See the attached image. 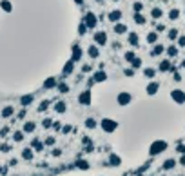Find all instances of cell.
Wrapping results in <instances>:
<instances>
[{
    "instance_id": "cell-1",
    "label": "cell",
    "mask_w": 185,
    "mask_h": 176,
    "mask_svg": "<svg viewBox=\"0 0 185 176\" xmlns=\"http://www.w3.org/2000/svg\"><path fill=\"white\" fill-rule=\"evenodd\" d=\"M82 22L87 25V29H91V31H93V29H96V25H98V22H100V20H98V15H94L93 11H87V13L83 15Z\"/></svg>"
},
{
    "instance_id": "cell-2",
    "label": "cell",
    "mask_w": 185,
    "mask_h": 176,
    "mask_svg": "<svg viewBox=\"0 0 185 176\" xmlns=\"http://www.w3.org/2000/svg\"><path fill=\"white\" fill-rule=\"evenodd\" d=\"M165 149H167V142H165V140H156V142L151 143V147H149V154H151V156H156V154L164 153Z\"/></svg>"
},
{
    "instance_id": "cell-3",
    "label": "cell",
    "mask_w": 185,
    "mask_h": 176,
    "mask_svg": "<svg viewBox=\"0 0 185 176\" xmlns=\"http://www.w3.org/2000/svg\"><path fill=\"white\" fill-rule=\"evenodd\" d=\"M100 127H102V131H105V133H114L118 129V122L113 120V118H102Z\"/></svg>"
},
{
    "instance_id": "cell-4",
    "label": "cell",
    "mask_w": 185,
    "mask_h": 176,
    "mask_svg": "<svg viewBox=\"0 0 185 176\" xmlns=\"http://www.w3.org/2000/svg\"><path fill=\"white\" fill-rule=\"evenodd\" d=\"M158 71L160 73H174L176 65L171 62V58H164V60H160V64H158Z\"/></svg>"
},
{
    "instance_id": "cell-5",
    "label": "cell",
    "mask_w": 185,
    "mask_h": 176,
    "mask_svg": "<svg viewBox=\"0 0 185 176\" xmlns=\"http://www.w3.org/2000/svg\"><path fill=\"white\" fill-rule=\"evenodd\" d=\"M116 102H118L120 107H125V105H129V104L133 102V95L127 93V91H120V93L116 95Z\"/></svg>"
},
{
    "instance_id": "cell-6",
    "label": "cell",
    "mask_w": 185,
    "mask_h": 176,
    "mask_svg": "<svg viewBox=\"0 0 185 176\" xmlns=\"http://www.w3.org/2000/svg\"><path fill=\"white\" fill-rule=\"evenodd\" d=\"M91 102H93V95H91V89L87 87V89H83L82 93L78 95V104L80 105H91Z\"/></svg>"
},
{
    "instance_id": "cell-7",
    "label": "cell",
    "mask_w": 185,
    "mask_h": 176,
    "mask_svg": "<svg viewBox=\"0 0 185 176\" xmlns=\"http://www.w3.org/2000/svg\"><path fill=\"white\" fill-rule=\"evenodd\" d=\"M83 58V49L80 47V44H73L71 45V60L76 64V62H80Z\"/></svg>"
},
{
    "instance_id": "cell-8",
    "label": "cell",
    "mask_w": 185,
    "mask_h": 176,
    "mask_svg": "<svg viewBox=\"0 0 185 176\" xmlns=\"http://www.w3.org/2000/svg\"><path fill=\"white\" fill-rule=\"evenodd\" d=\"M171 100L174 104H178V105H183L185 104V91H182V89H172L171 91Z\"/></svg>"
},
{
    "instance_id": "cell-9",
    "label": "cell",
    "mask_w": 185,
    "mask_h": 176,
    "mask_svg": "<svg viewBox=\"0 0 185 176\" xmlns=\"http://www.w3.org/2000/svg\"><path fill=\"white\" fill-rule=\"evenodd\" d=\"M93 40H94V44H96L98 47H103V45L107 44V33H105V31H96V33L93 35Z\"/></svg>"
},
{
    "instance_id": "cell-10",
    "label": "cell",
    "mask_w": 185,
    "mask_h": 176,
    "mask_svg": "<svg viewBox=\"0 0 185 176\" xmlns=\"http://www.w3.org/2000/svg\"><path fill=\"white\" fill-rule=\"evenodd\" d=\"M145 91H147V95H149V96H154V95L160 91V82H156V80H151V82L147 84Z\"/></svg>"
},
{
    "instance_id": "cell-11",
    "label": "cell",
    "mask_w": 185,
    "mask_h": 176,
    "mask_svg": "<svg viewBox=\"0 0 185 176\" xmlns=\"http://www.w3.org/2000/svg\"><path fill=\"white\" fill-rule=\"evenodd\" d=\"M73 71H75V62L69 58L65 64H64V69H62V78H65V76L73 75Z\"/></svg>"
},
{
    "instance_id": "cell-12",
    "label": "cell",
    "mask_w": 185,
    "mask_h": 176,
    "mask_svg": "<svg viewBox=\"0 0 185 176\" xmlns=\"http://www.w3.org/2000/svg\"><path fill=\"white\" fill-rule=\"evenodd\" d=\"M122 17H123V13L120 11V9H113V11H109V13H107V20H109V22H113V24L120 22Z\"/></svg>"
},
{
    "instance_id": "cell-13",
    "label": "cell",
    "mask_w": 185,
    "mask_h": 176,
    "mask_svg": "<svg viewBox=\"0 0 185 176\" xmlns=\"http://www.w3.org/2000/svg\"><path fill=\"white\" fill-rule=\"evenodd\" d=\"M56 85H58V76H49L47 80H44V84H42L44 89H56Z\"/></svg>"
},
{
    "instance_id": "cell-14",
    "label": "cell",
    "mask_w": 185,
    "mask_h": 176,
    "mask_svg": "<svg viewBox=\"0 0 185 176\" xmlns=\"http://www.w3.org/2000/svg\"><path fill=\"white\" fill-rule=\"evenodd\" d=\"M127 42H129L131 47H138V45H140V37H138V33H136V31H131V33L127 35Z\"/></svg>"
},
{
    "instance_id": "cell-15",
    "label": "cell",
    "mask_w": 185,
    "mask_h": 176,
    "mask_svg": "<svg viewBox=\"0 0 185 176\" xmlns=\"http://www.w3.org/2000/svg\"><path fill=\"white\" fill-rule=\"evenodd\" d=\"M87 57L93 60H96L98 57H100V47L96 45V44H91L89 47H87Z\"/></svg>"
},
{
    "instance_id": "cell-16",
    "label": "cell",
    "mask_w": 185,
    "mask_h": 176,
    "mask_svg": "<svg viewBox=\"0 0 185 176\" xmlns=\"http://www.w3.org/2000/svg\"><path fill=\"white\" fill-rule=\"evenodd\" d=\"M91 78L94 80V84H100V82H105V80H107V73H105L103 69H98V71H94V73L91 75Z\"/></svg>"
},
{
    "instance_id": "cell-17",
    "label": "cell",
    "mask_w": 185,
    "mask_h": 176,
    "mask_svg": "<svg viewBox=\"0 0 185 176\" xmlns=\"http://www.w3.org/2000/svg\"><path fill=\"white\" fill-rule=\"evenodd\" d=\"M113 33H114V35H125V33H129V29H127L125 24L116 22V24H113Z\"/></svg>"
},
{
    "instance_id": "cell-18",
    "label": "cell",
    "mask_w": 185,
    "mask_h": 176,
    "mask_svg": "<svg viewBox=\"0 0 185 176\" xmlns=\"http://www.w3.org/2000/svg\"><path fill=\"white\" fill-rule=\"evenodd\" d=\"M164 53H165V45L164 44H158V42H156V44L152 45V49H151V57H162Z\"/></svg>"
},
{
    "instance_id": "cell-19",
    "label": "cell",
    "mask_w": 185,
    "mask_h": 176,
    "mask_svg": "<svg viewBox=\"0 0 185 176\" xmlns=\"http://www.w3.org/2000/svg\"><path fill=\"white\" fill-rule=\"evenodd\" d=\"M165 53H167V58H176L178 53H180V47L174 45V44H171L169 47H165Z\"/></svg>"
},
{
    "instance_id": "cell-20",
    "label": "cell",
    "mask_w": 185,
    "mask_h": 176,
    "mask_svg": "<svg viewBox=\"0 0 185 176\" xmlns=\"http://www.w3.org/2000/svg\"><path fill=\"white\" fill-rule=\"evenodd\" d=\"M160 38V33H156V31H149L147 35H145V42L147 44H151V45H154L156 42Z\"/></svg>"
},
{
    "instance_id": "cell-21",
    "label": "cell",
    "mask_w": 185,
    "mask_h": 176,
    "mask_svg": "<svg viewBox=\"0 0 185 176\" xmlns=\"http://www.w3.org/2000/svg\"><path fill=\"white\" fill-rule=\"evenodd\" d=\"M15 115V105H6L2 111H0V116L2 118H11Z\"/></svg>"
},
{
    "instance_id": "cell-22",
    "label": "cell",
    "mask_w": 185,
    "mask_h": 176,
    "mask_svg": "<svg viewBox=\"0 0 185 176\" xmlns=\"http://www.w3.org/2000/svg\"><path fill=\"white\" fill-rule=\"evenodd\" d=\"M180 17H182V11H180L178 7H172V9H171V11L167 13V18L172 20V22H174V20H178Z\"/></svg>"
},
{
    "instance_id": "cell-23",
    "label": "cell",
    "mask_w": 185,
    "mask_h": 176,
    "mask_svg": "<svg viewBox=\"0 0 185 176\" xmlns=\"http://www.w3.org/2000/svg\"><path fill=\"white\" fill-rule=\"evenodd\" d=\"M156 73H158V69H154V67H144V76H145V78L154 80Z\"/></svg>"
},
{
    "instance_id": "cell-24",
    "label": "cell",
    "mask_w": 185,
    "mask_h": 176,
    "mask_svg": "<svg viewBox=\"0 0 185 176\" xmlns=\"http://www.w3.org/2000/svg\"><path fill=\"white\" fill-rule=\"evenodd\" d=\"M162 17H164V9L162 7H152L151 9V18L152 20H160Z\"/></svg>"
},
{
    "instance_id": "cell-25",
    "label": "cell",
    "mask_w": 185,
    "mask_h": 176,
    "mask_svg": "<svg viewBox=\"0 0 185 176\" xmlns=\"http://www.w3.org/2000/svg\"><path fill=\"white\" fill-rule=\"evenodd\" d=\"M133 20H134V24H138V25H145V22H147L144 13H134V15H133Z\"/></svg>"
},
{
    "instance_id": "cell-26",
    "label": "cell",
    "mask_w": 185,
    "mask_h": 176,
    "mask_svg": "<svg viewBox=\"0 0 185 176\" xmlns=\"http://www.w3.org/2000/svg\"><path fill=\"white\" fill-rule=\"evenodd\" d=\"M58 115H64L65 111H67V105H65V102H62V100H58L56 104H55V107H53Z\"/></svg>"
},
{
    "instance_id": "cell-27",
    "label": "cell",
    "mask_w": 185,
    "mask_h": 176,
    "mask_svg": "<svg viewBox=\"0 0 185 176\" xmlns=\"http://www.w3.org/2000/svg\"><path fill=\"white\" fill-rule=\"evenodd\" d=\"M178 37H180V31H178L176 27H172V29H169V31H167V38L171 40V42H176Z\"/></svg>"
},
{
    "instance_id": "cell-28",
    "label": "cell",
    "mask_w": 185,
    "mask_h": 176,
    "mask_svg": "<svg viewBox=\"0 0 185 176\" xmlns=\"http://www.w3.org/2000/svg\"><path fill=\"white\" fill-rule=\"evenodd\" d=\"M33 100H35L33 95H24V96L20 98V105H22V107H27V105L33 104Z\"/></svg>"
},
{
    "instance_id": "cell-29",
    "label": "cell",
    "mask_w": 185,
    "mask_h": 176,
    "mask_svg": "<svg viewBox=\"0 0 185 176\" xmlns=\"http://www.w3.org/2000/svg\"><path fill=\"white\" fill-rule=\"evenodd\" d=\"M0 7H2V11H6V13H11V11H13V4H11L9 0H0Z\"/></svg>"
},
{
    "instance_id": "cell-30",
    "label": "cell",
    "mask_w": 185,
    "mask_h": 176,
    "mask_svg": "<svg viewBox=\"0 0 185 176\" xmlns=\"http://www.w3.org/2000/svg\"><path fill=\"white\" fill-rule=\"evenodd\" d=\"M56 91H58V93H62V95L69 93V84H65V82H60V80H58V85H56Z\"/></svg>"
},
{
    "instance_id": "cell-31",
    "label": "cell",
    "mask_w": 185,
    "mask_h": 176,
    "mask_svg": "<svg viewBox=\"0 0 185 176\" xmlns=\"http://www.w3.org/2000/svg\"><path fill=\"white\" fill-rule=\"evenodd\" d=\"M35 129H37V123H35V122H31V120H29V122H25V123H24V133H33Z\"/></svg>"
},
{
    "instance_id": "cell-32",
    "label": "cell",
    "mask_w": 185,
    "mask_h": 176,
    "mask_svg": "<svg viewBox=\"0 0 185 176\" xmlns=\"http://www.w3.org/2000/svg\"><path fill=\"white\" fill-rule=\"evenodd\" d=\"M174 165H176V160H172V158L165 160V162H164V171H171V169H174Z\"/></svg>"
},
{
    "instance_id": "cell-33",
    "label": "cell",
    "mask_w": 185,
    "mask_h": 176,
    "mask_svg": "<svg viewBox=\"0 0 185 176\" xmlns=\"http://www.w3.org/2000/svg\"><path fill=\"white\" fill-rule=\"evenodd\" d=\"M123 58H125V62H129V64H131L133 60L136 58V53H134L133 49H131V51H125V55H123Z\"/></svg>"
},
{
    "instance_id": "cell-34",
    "label": "cell",
    "mask_w": 185,
    "mask_h": 176,
    "mask_svg": "<svg viewBox=\"0 0 185 176\" xmlns=\"http://www.w3.org/2000/svg\"><path fill=\"white\" fill-rule=\"evenodd\" d=\"M22 158H24V160H33V151H31V147H25V149L22 151Z\"/></svg>"
},
{
    "instance_id": "cell-35",
    "label": "cell",
    "mask_w": 185,
    "mask_h": 176,
    "mask_svg": "<svg viewBox=\"0 0 185 176\" xmlns=\"http://www.w3.org/2000/svg\"><path fill=\"white\" fill-rule=\"evenodd\" d=\"M144 9H145V6L142 2H134V4H133V11H134V13H144Z\"/></svg>"
},
{
    "instance_id": "cell-36",
    "label": "cell",
    "mask_w": 185,
    "mask_h": 176,
    "mask_svg": "<svg viewBox=\"0 0 185 176\" xmlns=\"http://www.w3.org/2000/svg\"><path fill=\"white\" fill-rule=\"evenodd\" d=\"M96 125H98V122H96L94 118H87V120H85V127H87V129H94Z\"/></svg>"
},
{
    "instance_id": "cell-37",
    "label": "cell",
    "mask_w": 185,
    "mask_h": 176,
    "mask_svg": "<svg viewBox=\"0 0 185 176\" xmlns=\"http://www.w3.org/2000/svg\"><path fill=\"white\" fill-rule=\"evenodd\" d=\"M120 163H122L120 156H116V154H111L109 156V165H120Z\"/></svg>"
},
{
    "instance_id": "cell-38",
    "label": "cell",
    "mask_w": 185,
    "mask_h": 176,
    "mask_svg": "<svg viewBox=\"0 0 185 176\" xmlns=\"http://www.w3.org/2000/svg\"><path fill=\"white\" fill-rule=\"evenodd\" d=\"M123 75H125L127 78H133V76L136 75V69H133V67H125V69H123Z\"/></svg>"
},
{
    "instance_id": "cell-39",
    "label": "cell",
    "mask_w": 185,
    "mask_h": 176,
    "mask_svg": "<svg viewBox=\"0 0 185 176\" xmlns=\"http://www.w3.org/2000/svg\"><path fill=\"white\" fill-rule=\"evenodd\" d=\"M131 67H133V69H140V67H142V58L136 57V58L131 62Z\"/></svg>"
},
{
    "instance_id": "cell-40",
    "label": "cell",
    "mask_w": 185,
    "mask_h": 176,
    "mask_svg": "<svg viewBox=\"0 0 185 176\" xmlns=\"http://www.w3.org/2000/svg\"><path fill=\"white\" fill-rule=\"evenodd\" d=\"M31 147H33L35 151H42V149H44V143H42L40 140H33V143H31Z\"/></svg>"
},
{
    "instance_id": "cell-41",
    "label": "cell",
    "mask_w": 185,
    "mask_h": 176,
    "mask_svg": "<svg viewBox=\"0 0 185 176\" xmlns=\"http://www.w3.org/2000/svg\"><path fill=\"white\" fill-rule=\"evenodd\" d=\"M87 31H89V29H87V25H85L83 22H80V24H78V35H80V37H83Z\"/></svg>"
},
{
    "instance_id": "cell-42",
    "label": "cell",
    "mask_w": 185,
    "mask_h": 176,
    "mask_svg": "<svg viewBox=\"0 0 185 176\" xmlns=\"http://www.w3.org/2000/svg\"><path fill=\"white\" fill-rule=\"evenodd\" d=\"M13 140L15 142H22L24 140V131H15L13 133Z\"/></svg>"
},
{
    "instance_id": "cell-43",
    "label": "cell",
    "mask_w": 185,
    "mask_h": 176,
    "mask_svg": "<svg viewBox=\"0 0 185 176\" xmlns=\"http://www.w3.org/2000/svg\"><path fill=\"white\" fill-rule=\"evenodd\" d=\"M76 167H78V169H83V171H85V169H89V163H87L85 160H78V162H76Z\"/></svg>"
},
{
    "instance_id": "cell-44",
    "label": "cell",
    "mask_w": 185,
    "mask_h": 176,
    "mask_svg": "<svg viewBox=\"0 0 185 176\" xmlns=\"http://www.w3.org/2000/svg\"><path fill=\"white\" fill-rule=\"evenodd\" d=\"M49 104H51L49 100H44V102H42L40 105H38V111H40V113H44V111H45V109L49 107Z\"/></svg>"
},
{
    "instance_id": "cell-45",
    "label": "cell",
    "mask_w": 185,
    "mask_h": 176,
    "mask_svg": "<svg viewBox=\"0 0 185 176\" xmlns=\"http://www.w3.org/2000/svg\"><path fill=\"white\" fill-rule=\"evenodd\" d=\"M176 44H178V47H185V35H180L178 40H176Z\"/></svg>"
},
{
    "instance_id": "cell-46",
    "label": "cell",
    "mask_w": 185,
    "mask_h": 176,
    "mask_svg": "<svg viewBox=\"0 0 185 176\" xmlns=\"http://www.w3.org/2000/svg\"><path fill=\"white\" fill-rule=\"evenodd\" d=\"M91 71H93L91 64H83V65H82V75H85V73H91Z\"/></svg>"
},
{
    "instance_id": "cell-47",
    "label": "cell",
    "mask_w": 185,
    "mask_h": 176,
    "mask_svg": "<svg viewBox=\"0 0 185 176\" xmlns=\"http://www.w3.org/2000/svg\"><path fill=\"white\" fill-rule=\"evenodd\" d=\"M172 80H174V82H182V73H180L178 69L172 73Z\"/></svg>"
},
{
    "instance_id": "cell-48",
    "label": "cell",
    "mask_w": 185,
    "mask_h": 176,
    "mask_svg": "<svg viewBox=\"0 0 185 176\" xmlns=\"http://www.w3.org/2000/svg\"><path fill=\"white\" fill-rule=\"evenodd\" d=\"M42 125H44V127H45V129H49V127H51V125H53V120H51V118H45V120H44V122H42Z\"/></svg>"
},
{
    "instance_id": "cell-49",
    "label": "cell",
    "mask_w": 185,
    "mask_h": 176,
    "mask_svg": "<svg viewBox=\"0 0 185 176\" xmlns=\"http://www.w3.org/2000/svg\"><path fill=\"white\" fill-rule=\"evenodd\" d=\"M0 151H2V153H9V151H11V145H9V143H2V145H0Z\"/></svg>"
},
{
    "instance_id": "cell-50",
    "label": "cell",
    "mask_w": 185,
    "mask_h": 176,
    "mask_svg": "<svg viewBox=\"0 0 185 176\" xmlns=\"http://www.w3.org/2000/svg\"><path fill=\"white\" fill-rule=\"evenodd\" d=\"M165 29H167V27H165L164 24H156V29H154V31H156V33H162V31H165Z\"/></svg>"
},
{
    "instance_id": "cell-51",
    "label": "cell",
    "mask_w": 185,
    "mask_h": 176,
    "mask_svg": "<svg viewBox=\"0 0 185 176\" xmlns=\"http://www.w3.org/2000/svg\"><path fill=\"white\" fill-rule=\"evenodd\" d=\"M53 143H55V138H53V136L45 138V142H44V145H53Z\"/></svg>"
},
{
    "instance_id": "cell-52",
    "label": "cell",
    "mask_w": 185,
    "mask_h": 176,
    "mask_svg": "<svg viewBox=\"0 0 185 176\" xmlns=\"http://www.w3.org/2000/svg\"><path fill=\"white\" fill-rule=\"evenodd\" d=\"M176 151H178L180 154H185V145H183V143H180V145L176 147Z\"/></svg>"
},
{
    "instance_id": "cell-53",
    "label": "cell",
    "mask_w": 185,
    "mask_h": 176,
    "mask_svg": "<svg viewBox=\"0 0 185 176\" xmlns=\"http://www.w3.org/2000/svg\"><path fill=\"white\" fill-rule=\"evenodd\" d=\"M53 129H55V131H60L62 123H60V122H53Z\"/></svg>"
},
{
    "instance_id": "cell-54",
    "label": "cell",
    "mask_w": 185,
    "mask_h": 176,
    "mask_svg": "<svg viewBox=\"0 0 185 176\" xmlns=\"http://www.w3.org/2000/svg\"><path fill=\"white\" fill-rule=\"evenodd\" d=\"M7 133H9V127H4L2 131H0V136L4 138V136H7Z\"/></svg>"
},
{
    "instance_id": "cell-55",
    "label": "cell",
    "mask_w": 185,
    "mask_h": 176,
    "mask_svg": "<svg viewBox=\"0 0 185 176\" xmlns=\"http://www.w3.org/2000/svg\"><path fill=\"white\" fill-rule=\"evenodd\" d=\"M93 85H94V80H93V78H91V76H89V78H87V87L91 89Z\"/></svg>"
},
{
    "instance_id": "cell-56",
    "label": "cell",
    "mask_w": 185,
    "mask_h": 176,
    "mask_svg": "<svg viewBox=\"0 0 185 176\" xmlns=\"http://www.w3.org/2000/svg\"><path fill=\"white\" fill-rule=\"evenodd\" d=\"M120 47H122V44H120V42H113V49H116V51H118Z\"/></svg>"
},
{
    "instance_id": "cell-57",
    "label": "cell",
    "mask_w": 185,
    "mask_h": 176,
    "mask_svg": "<svg viewBox=\"0 0 185 176\" xmlns=\"http://www.w3.org/2000/svg\"><path fill=\"white\" fill-rule=\"evenodd\" d=\"M60 154H62L60 149H55V151H53V156H60Z\"/></svg>"
},
{
    "instance_id": "cell-58",
    "label": "cell",
    "mask_w": 185,
    "mask_h": 176,
    "mask_svg": "<svg viewBox=\"0 0 185 176\" xmlns=\"http://www.w3.org/2000/svg\"><path fill=\"white\" fill-rule=\"evenodd\" d=\"M25 116V107H24V109H22L20 113H18V118H24Z\"/></svg>"
},
{
    "instance_id": "cell-59",
    "label": "cell",
    "mask_w": 185,
    "mask_h": 176,
    "mask_svg": "<svg viewBox=\"0 0 185 176\" xmlns=\"http://www.w3.org/2000/svg\"><path fill=\"white\" fill-rule=\"evenodd\" d=\"M180 165H183L185 167V154H182V158H180Z\"/></svg>"
},
{
    "instance_id": "cell-60",
    "label": "cell",
    "mask_w": 185,
    "mask_h": 176,
    "mask_svg": "<svg viewBox=\"0 0 185 176\" xmlns=\"http://www.w3.org/2000/svg\"><path fill=\"white\" fill-rule=\"evenodd\" d=\"M69 131H71V125H65V127H64V133H65V135H67V133H69Z\"/></svg>"
},
{
    "instance_id": "cell-61",
    "label": "cell",
    "mask_w": 185,
    "mask_h": 176,
    "mask_svg": "<svg viewBox=\"0 0 185 176\" xmlns=\"http://www.w3.org/2000/svg\"><path fill=\"white\" fill-rule=\"evenodd\" d=\"M75 4L76 6H83V0H75Z\"/></svg>"
},
{
    "instance_id": "cell-62",
    "label": "cell",
    "mask_w": 185,
    "mask_h": 176,
    "mask_svg": "<svg viewBox=\"0 0 185 176\" xmlns=\"http://www.w3.org/2000/svg\"><path fill=\"white\" fill-rule=\"evenodd\" d=\"M180 67H182V69H185V58L182 60V64H180Z\"/></svg>"
},
{
    "instance_id": "cell-63",
    "label": "cell",
    "mask_w": 185,
    "mask_h": 176,
    "mask_svg": "<svg viewBox=\"0 0 185 176\" xmlns=\"http://www.w3.org/2000/svg\"><path fill=\"white\" fill-rule=\"evenodd\" d=\"M96 2H102V4H103V0H96Z\"/></svg>"
},
{
    "instance_id": "cell-64",
    "label": "cell",
    "mask_w": 185,
    "mask_h": 176,
    "mask_svg": "<svg viewBox=\"0 0 185 176\" xmlns=\"http://www.w3.org/2000/svg\"><path fill=\"white\" fill-rule=\"evenodd\" d=\"M0 173H2V167H0Z\"/></svg>"
}]
</instances>
